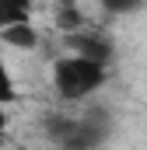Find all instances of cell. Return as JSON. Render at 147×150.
Segmentation results:
<instances>
[{"mask_svg": "<svg viewBox=\"0 0 147 150\" xmlns=\"http://www.w3.org/2000/svg\"><path fill=\"white\" fill-rule=\"evenodd\" d=\"M63 42H67V52L84 56V59H95V63H109V56H112L109 42H105L102 35H88L84 28H81V32H67Z\"/></svg>", "mask_w": 147, "mask_h": 150, "instance_id": "3957f363", "label": "cell"}, {"mask_svg": "<svg viewBox=\"0 0 147 150\" xmlns=\"http://www.w3.org/2000/svg\"><path fill=\"white\" fill-rule=\"evenodd\" d=\"M56 28H60L63 35L84 28V11H81L74 0H60V7H56Z\"/></svg>", "mask_w": 147, "mask_h": 150, "instance_id": "8992f818", "label": "cell"}, {"mask_svg": "<svg viewBox=\"0 0 147 150\" xmlns=\"http://www.w3.org/2000/svg\"><path fill=\"white\" fill-rule=\"evenodd\" d=\"M32 11H35L32 0H0V28L28 25L32 21Z\"/></svg>", "mask_w": 147, "mask_h": 150, "instance_id": "277c9868", "label": "cell"}, {"mask_svg": "<svg viewBox=\"0 0 147 150\" xmlns=\"http://www.w3.org/2000/svg\"><path fill=\"white\" fill-rule=\"evenodd\" d=\"M14 101H18V84H14L11 67H7V59H4V52H0V105L7 108V105H14Z\"/></svg>", "mask_w": 147, "mask_h": 150, "instance_id": "52a82bcc", "label": "cell"}, {"mask_svg": "<svg viewBox=\"0 0 147 150\" xmlns=\"http://www.w3.org/2000/svg\"><path fill=\"white\" fill-rule=\"evenodd\" d=\"M4 133H7V112H4V105H0V140H4Z\"/></svg>", "mask_w": 147, "mask_h": 150, "instance_id": "9c48e42d", "label": "cell"}, {"mask_svg": "<svg viewBox=\"0 0 147 150\" xmlns=\"http://www.w3.org/2000/svg\"><path fill=\"white\" fill-rule=\"evenodd\" d=\"M0 42H7V45H14V49H35L39 45V32L35 25L28 21V25H11V28H0Z\"/></svg>", "mask_w": 147, "mask_h": 150, "instance_id": "5b68a950", "label": "cell"}, {"mask_svg": "<svg viewBox=\"0 0 147 150\" xmlns=\"http://www.w3.org/2000/svg\"><path fill=\"white\" fill-rule=\"evenodd\" d=\"M109 14H126V11H137L140 7V0H98Z\"/></svg>", "mask_w": 147, "mask_h": 150, "instance_id": "ba28073f", "label": "cell"}, {"mask_svg": "<svg viewBox=\"0 0 147 150\" xmlns=\"http://www.w3.org/2000/svg\"><path fill=\"white\" fill-rule=\"evenodd\" d=\"M49 140L60 150H95L105 140V126L98 108H91L88 115H56L49 119Z\"/></svg>", "mask_w": 147, "mask_h": 150, "instance_id": "7a4b0ae2", "label": "cell"}, {"mask_svg": "<svg viewBox=\"0 0 147 150\" xmlns=\"http://www.w3.org/2000/svg\"><path fill=\"white\" fill-rule=\"evenodd\" d=\"M105 80H109L105 63H95V59H84L74 52H63L53 59V87H56V98L67 105L88 101L95 91L105 87Z\"/></svg>", "mask_w": 147, "mask_h": 150, "instance_id": "6da1fadb", "label": "cell"}]
</instances>
